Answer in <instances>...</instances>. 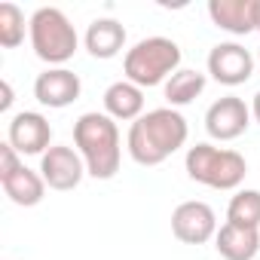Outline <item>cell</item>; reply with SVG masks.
Wrapping results in <instances>:
<instances>
[{"label":"cell","instance_id":"cell-13","mask_svg":"<svg viewBox=\"0 0 260 260\" xmlns=\"http://www.w3.org/2000/svg\"><path fill=\"white\" fill-rule=\"evenodd\" d=\"M214 248H217L220 260H254L260 251V230L220 223V230L214 236Z\"/></svg>","mask_w":260,"mask_h":260},{"label":"cell","instance_id":"cell-24","mask_svg":"<svg viewBox=\"0 0 260 260\" xmlns=\"http://www.w3.org/2000/svg\"><path fill=\"white\" fill-rule=\"evenodd\" d=\"M257 61H260V49H257Z\"/></svg>","mask_w":260,"mask_h":260},{"label":"cell","instance_id":"cell-23","mask_svg":"<svg viewBox=\"0 0 260 260\" xmlns=\"http://www.w3.org/2000/svg\"><path fill=\"white\" fill-rule=\"evenodd\" d=\"M254 22H257V31H260V0H257V16H254Z\"/></svg>","mask_w":260,"mask_h":260},{"label":"cell","instance_id":"cell-8","mask_svg":"<svg viewBox=\"0 0 260 260\" xmlns=\"http://www.w3.org/2000/svg\"><path fill=\"white\" fill-rule=\"evenodd\" d=\"M251 125V107L239 95H223L205 110V132L214 141H236Z\"/></svg>","mask_w":260,"mask_h":260},{"label":"cell","instance_id":"cell-4","mask_svg":"<svg viewBox=\"0 0 260 260\" xmlns=\"http://www.w3.org/2000/svg\"><path fill=\"white\" fill-rule=\"evenodd\" d=\"M184 169H187L190 181L205 184L211 190H239L245 175H248V162L242 153L226 150V147H214L208 141L193 144L187 150Z\"/></svg>","mask_w":260,"mask_h":260},{"label":"cell","instance_id":"cell-14","mask_svg":"<svg viewBox=\"0 0 260 260\" xmlns=\"http://www.w3.org/2000/svg\"><path fill=\"white\" fill-rule=\"evenodd\" d=\"M104 113L110 119H125V122L141 119L144 116V89L128 80L110 83L104 92Z\"/></svg>","mask_w":260,"mask_h":260},{"label":"cell","instance_id":"cell-12","mask_svg":"<svg viewBox=\"0 0 260 260\" xmlns=\"http://www.w3.org/2000/svg\"><path fill=\"white\" fill-rule=\"evenodd\" d=\"M208 16L211 22L233 34V37H245L251 31H257V0H211L208 4Z\"/></svg>","mask_w":260,"mask_h":260},{"label":"cell","instance_id":"cell-2","mask_svg":"<svg viewBox=\"0 0 260 260\" xmlns=\"http://www.w3.org/2000/svg\"><path fill=\"white\" fill-rule=\"evenodd\" d=\"M74 144L77 153L86 162V172L98 181H110L119 172L122 162V138L116 119H110L107 113H83L74 122Z\"/></svg>","mask_w":260,"mask_h":260},{"label":"cell","instance_id":"cell-21","mask_svg":"<svg viewBox=\"0 0 260 260\" xmlns=\"http://www.w3.org/2000/svg\"><path fill=\"white\" fill-rule=\"evenodd\" d=\"M0 92H4V98H0V110L7 113V110L13 107V86H10V83L4 80V83H0Z\"/></svg>","mask_w":260,"mask_h":260},{"label":"cell","instance_id":"cell-16","mask_svg":"<svg viewBox=\"0 0 260 260\" xmlns=\"http://www.w3.org/2000/svg\"><path fill=\"white\" fill-rule=\"evenodd\" d=\"M86 49L92 58H113L119 55V49L125 46V28L116 22V19H95L89 28H86V37H83Z\"/></svg>","mask_w":260,"mask_h":260},{"label":"cell","instance_id":"cell-22","mask_svg":"<svg viewBox=\"0 0 260 260\" xmlns=\"http://www.w3.org/2000/svg\"><path fill=\"white\" fill-rule=\"evenodd\" d=\"M251 116H254V119L260 122V89H257V95L251 98Z\"/></svg>","mask_w":260,"mask_h":260},{"label":"cell","instance_id":"cell-20","mask_svg":"<svg viewBox=\"0 0 260 260\" xmlns=\"http://www.w3.org/2000/svg\"><path fill=\"white\" fill-rule=\"evenodd\" d=\"M25 162L19 159V153L13 150V144L7 141V144H0V178H7V175H13L16 169H22Z\"/></svg>","mask_w":260,"mask_h":260},{"label":"cell","instance_id":"cell-19","mask_svg":"<svg viewBox=\"0 0 260 260\" xmlns=\"http://www.w3.org/2000/svg\"><path fill=\"white\" fill-rule=\"evenodd\" d=\"M25 40V13L16 4H0V46L16 49Z\"/></svg>","mask_w":260,"mask_h":260},{"label":"cell","instance_id":"cell-6","mask_svg":"<svg viewBox=\"0 0 260 260\" xmlns=\"http://www.w3.org/2000/svg\"><path fill=\"white\" fill-rule=\"evenodd\" d=\"M40 175H43V181H46L49 190L68 193V190H77L80 181H83L89 172H86V162H83V156L77 153V147L52 144V147L40 156Z\"/></svg>","mask_w":260,"mask_h":260},{"label":"cell","instance_id":"cell-5","mask_svg":"<svg viewBox=\"0 0 260 260\" xmlns=\"http://www.w3.org/2000/svg\"><path fill=\"white\" fill-rule=\"evenodd\" d=\"M28 34L34 55L49 68H64V61H71L80 46L77 28L58 7H40L28 22Z\"/></svg>","mask_w":260,"mask_h":260},{"label":"cell","instance_id":"cell-15","mask_svg":"<svg viewBox=\"0 0 260 260\" xmlns=\"http://www.w3.org/2000/svg\"><path fill=\"white\" fill-rule=\"evenodd\" d=\"M0 184H4V193L10 196V202H16V205H22V208H34V205H40L43 196H46V181H43V175L34 172V169H28V166L16 169V172L7 175V178H0Z\"/></svg>","mask_w":260,"mask_h":260},{"label":"cell","instance_id":"cell-7","mask_svg":"<svg viewBox=\"0 0 260 260\" xmlns=\"http://www.w3.org/2000/svg\"><path fill=\"white\" fill-rule=\"evenodd\" d=\"M217 230H220L217 214L208 202L190 199V202H181L172 211V233L184 245H205L217 236Z\"/></svg>","mask_w":260,"mask_h":260},{"label":"cell","instance_id":"cell-1","mask_svg":"<svg viewBox=\"0 0 260 260\" xmlns=\"http://www.w3.org/2000/svg\"><path fill=\"white\" fill-rule=\"evenodd\" d=\"M187 135H190V128L181 110L156 107L128 125L125 150L138 166L150 169V166H162L172 153H178L187 144Z\"/></svg>","mask_w":260,"mask_h":260},{"label":"cell","instance_id":"cell-9","mask_svg":"<svg viewBox=\"0 0 260 260\" xmlns=\"http://www.w3.org/2000/svg\"><path fill=\"white\" fill-rule=\"evenodd\" d=\"M7 141L19 156H43L52 147V125L37 110H22L10 119Z\"/></svg>","mask_w":260,"mask_h":260},{"label":"cell","instance_id":"cell-17","mask_svg":"<svg viewBox=\"0 0 260 260\" xmlns=\"http://www.w3.org/2000/svg\"><path fill=\"white\" fill-rule=\"evenodd\" d=\"M162 92H166L169 107H184V104L196 101V98L205 92V74L190 71V68H181L178 74H172V77L166 80Z\"/></svg>","mask_w":260,"mask_h":260},{"label":"cell","instance_id":"cell-18","mask_svg":"<svg viewBox=\"0 0 260 260\" xmlns=\"http://www.w3.org/2000/svg\"><path fill=\"white\" fill-rule=\"evenodd\" d=\"M226 223L260 230V190H236L226 205Z\"/></svg>","mask_w":260,"mask_h":260},{"label":"cell","instance_id":"cell-10","mask_svg":"<svg viewBox=\"0 0 260 260\" xmlns=\"http://www.w3.org/2000/svg\"><path fill=\"white\" fill-rule=\"evenodd\" d=\"M208 74L220 86H242L254 74V55L242 43H217L208 52Z\"/></svg>","mask_w":260,"mask_h":260},{"label":"cell","instance_id":"cell-11","mask_svg":"<svg viewBox=\"0 0 260 260\" xmlns=\"http://www.w3.org/2000/svg\"><path fill=\"white\" fill-rule=\"evenodd\" d=\"M80 92H83V83L71 68H46L34 80V98L43 107H52V110H61V107L74 104L80 98Z\"/></svg>","mask_w":260,"mask_h":260},{"label":"cell","instance_id":"cell-3","mask_svg":"<svg viewBox=\"0 0 260 260\" xmlns=\"http://www.w3.org/2000/svg\"><path fill=\"white\" fill-rule=\"evenodd\" d=\"M178 71H181V46L169 37H144L122 58L125 80L141 89H150L159 83L166 86V80Z\"/></svg>","mask_w":260,"mask_h":260}]
</instances>
